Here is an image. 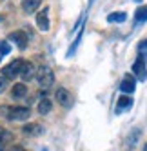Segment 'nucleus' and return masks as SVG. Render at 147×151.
I'll list each match as a JSON object with an SVG mask.
<instances>
[{
    "label": "nucleus",
    "instance_id": "nucleus-5",
    "mask_svg": "<svg viewBox=\"0 0 147 151\" xmlns=\"http://www.w3.org/2000/svg\"><path fill=\"white\" fill-rule=\"evenodd\" d=\"M36 26L40 31H49V7H44L36 13Z\"/></svg>",
    "mask_w": 147,
    "mask_h": 151
},
{
    "label": "nucleus",
    "instance_id": "nucleus-13",
    "mask_svg": "<svg viewBox=\"0 0 147 151\" xmlns=\"http://www.w3.org/2000/svg\"><path fill=\"white\" fill-rule=\"evenodd\" d=\"M140 129H133V131L129 133V137L127 138H125V144H127V146H125V149H127V151H131L136 144H138V138H140Z\"/></svg>",
    "mask_w": 147,
    "mask_h": 151
},
{
    "label": "nucleus",
    "instance_id": "nucleus-21",
    "mask_svg": "<svg viewBox=\"0 0 147 151\" xmlns=\"http://www.w3.org/2000/svg\"><path fill=\"white\" fill-rule=\"evenodd\" d=\"M11 151H26V149H24V147H20V146H15Z\"/></svg>",
    "mask_w": 147,
    "mask_h": 151
},
{
    "label": "nucleus",
    "instance_id": "nucleus-7",
    "mask_svg": "<svg viewBox=\"0 0 147 151\" xmlns=\"http://www.w3.org/2000/svg\"><path fill=\"white\" fill-rule=\"evenodd\" d=\"M9 42H15V44L18 46V49H26L27 47V35L24 33V31H13L11 35H9Z\"/></svg>",
    "mask_w": 147,
    "mask_h": 151
},
{
    "label": "nucleus",
    "instance_id": "nucleus-4",
    "mask_svg": "<svg viewBox=\"0 0 147 151\" xmlns=\"http://www.w3.org/2000/svg\"><path fill=\"white\" fill-rule=\"evenodd\" d=\"M22 62L24 60H13L11 64H7V66L2 69V75L7 78V80H11V78H15V77H18L20 75V68H22Z\"/></svg>",
    "mask_w": 147,
    "mask_h": 151
},
{
    "label": "nucleus",
    "instance_id": "nucleus-18",
    "mask_svg": "<svg viewBox=\"0 0 147 151\" xmlns=\"http://www.w3.org/2000/svg\"><path fill=\"white\" fill-rule=\"evenodd\" d=\"M134 20H136V22H145V20H147V6H142V7L136 9Z\"/></svg>",
    "mask_w": 147,
    "mask_h": 151
},
{
    "label": "nucleus",
    "instance_id": "nucleus-8",
    "mask_svg": "<svg viewBox=\"0 0 147 151\" xmlns=\"http://www.w3.org/2000/svg\"><path fill=\"white\" fill-rule=\"evenodd\" d=\"M120 89H122L123 95H131V93H134V89H136V80H134L133 75H125V77L122 78Z\"/></svg>",
    "mask_w": 147,
    "mask_h": 151
},
{
    "label": "nucleus",
    "instance_id": "nucleus-1",
    "mask_svg": "<svg viewBox=\"0 0 147 151\" xmlns=\"http://www.w3.org/2000/svg\"><path fill=\"white\" fill-rule=\"evenodd\" d=\"M35 77H36V80L40 84V88H44V89H49L51 86H53V82H55V73L51 71V68H47V66L38 68Z\"/></svg>",
    "mask_w": 147,
    "mask_h": 151
},
{
    "label": "nucleus",
    "instance_id": "nucleus-12",
    "mask_svg": "<svg viewBox=\"0 0 147 151\" xmlns=\"http://www.w3.org/2000/svg\"><path fill=\"white\" fill-rule=\"evenodd\" d=\"M40 4H42V0H22V9L26 15H31L38 9Z\"/></svg>",
    "mask_w": 147,
    "mask_h": 151
},
{
    "label": "nucleus",
    "instance_id": "nucleus-9",
    "mask_svg": "<svg viewBox=\"0 0 147 151\" xmlns=\"http://www.w3.org/2000/svg\"><path fill=\"white\" fill-rule=\"evenodd\" d=\"M133 107V99L129 95H122L120 99H118V102H116V109H114V113L116 115H122L123 111H129Z\"/></svg>",
    "mask_w": 147,
    "mask_h": 151
},
{
    "label": "nucleus",
    "instance_id": "nucleus-20",
    "mask_svg": "<svg viewBox=\"0 0 147 151\" xmlns=\"http://www.w3.org/2000/svg\"><path fill=\"white\" fill-rule=\"evenodd\" d=\"M6 89H7V78L0 73V93H4Z\"/></svg>",
    "mask_w": 147,
    "mask_h": 151
},
{
    "label": "nucleus",
    "instance_id": "nucleus-15",
    "mask_svg": "<svg viewBox=\"0 0 147 151\" xmlns=\"http://www.w3.org/2000/svg\"><path fill=\"white\" fill-rule=\"evenodd\" d=\"M38 113L40 115H47L51 109H53V100H49V99H42L40 102H38Z\"/></svg>",
    "mask_w": 147,
    "mask_h": 151
},
{
    "label": "nucleus",
    "instance_id": "nucleus-2",
    "mask_svg": "<svg viewBox=\"0 0 147 151\" xmlns=\"http://www.w3.org/2000/svg\"><path fill=\"white\" fill-rule=\"evenodd\" d=\"M31 116V111L29 107H24V106H9V111H7V120L11 122H18V120H27Z\"/></svg>",
    "mask_w": 147,
    "mask_h": 151
},
{
    "label": "nucleus",
    "instance_id": "nucleus-19",
    "mask_svg": "<svg viewBox=\"0 0 147 151\" xmlns=\"http://www.w3.org/2000/svg\"><path fill=\"white\" fill-rule=\"evenodd\" d=\"M9 51H11V46H9V42H0V57L9 55Z\"/></svg>",
    "mask_w": 147,
    "mask_h": 151
},
{
    "label": "nucleus",
    "instance_id": "nucleus-17",
    "mask_svg": "<svg viewBox=\"0 0 147 151\" xmlns=\"http://www.w3.org/2000/svg\"><path fill=\"white\" fill-rule=\"evenodd\" d=\"M82 35H83V27H82V31L78 33V37L75 38V42H73V44H71V47L67 49V57H73V55H75V53H76V47L80 46V42H82Z\"/></svg>",
    "mask_w": 147,
    "mask_h": 151
},
{
    "label": "nucleus",
    "instance_id": "nucleus-14",
    "mask_svg": "<svg viewBox=\"0 0 147 151\" xmlns=\"http://www.w3.org/2000/svg\"><path fill=\"white\" fill-rule=\"evenodd\" d=\"M11 93H13L15 99H22V96H26V95H27V86H26L24 82H18V84H15V86H13Z\"/></svg>",
    "mask_w": 147,
    "mask_h": 151
},
{
    "label": "nucleus",
    "instance_id": "nucleus-10",
    "mask_svg": "<svg viewBox=\"0 0 147 151\" xmlns=\"http://www.w3.org/2000/svg\"><path fill=\"white\" fill-rule=\"evenodd\" d=\"M55 100L60 104V106H64V107H69L71 106V95L66 88H58L55 91Z\"/></svg>",
    "mask_w": 147,
    "mask_h": 151
},
{
    "label": "nucleus",
    "instance_id": "nucleus-16",
    "mask_svg": "<svg viewBox=\"0 0 147 151\" xmlns=\"http://www.w3.org/2000/svg\"><path fill=\"white\" fill-rule=\"evenodd\" d=\"M125 18H127V15H125L123 11H114V13L107 15V22H111V24H118V22H123Z\"/></svg>",
    "mask_w": 147,
    "mask_h": 151
},
{
    "label": "nucleus",
    "instance_id": "nucleus-24",
    "mask_svg": "<svg viewBox=\"0 0 147 151\" xmlns=\"http://www.w3.org/2000/svg\"><path fill=\"white\" fill-rule=\"evenodd\" d=\"M136 2H142V0H136Z\"/></svg>",
    "mask_w": 147,
    "mask_h": 151
},
{
    "label": "nucleus",
    "instance_id": "nucleus-6",
    "mask_svg": "<svg viewBox=\"0 0 147 151\" xmlns=\"http://www.w3.org/2000/svg\"><path fill=\"white\" fill-rule=\"evenodd\" d=\"M35 75H36V68L33 66V62L24 60L22 62V68H20V77H22V80L27 82L31 78H35Z\"/></svg>",
    "mask_w": 147,
    "mask_h": 151
},
{
    "label": "nucleus",
    "instance_id": "nucleus-3",
    "mask_svg": "<svg viewBox=\"0 0 147 151\" xmlns=\"http://www.w3.org/2000/svg\"><path fill=\"white\" fill-rule=\"evenodd\" d=\"M145 64H147V58L145 55L142 53V55L136 58V62L133 64V73H134V77L138 78L140 82H143L147 78V68H145Z\"/></svg>",
    "mask_w": 147,
    "mask_h": 151
},
{
    "label": "nucleus",
    "instance_id": "nucleus-23",
    "mask_svg": "<svg viewBox=\"0 0 147 151\" xmlns=\"http://www.w3.org/2000/svg\"><path fill=\"white\" fill-rule=\"evenodd\" d=\"M2 131H4V127H0V135H2Z\"/></svg>",
    "mask_w": 147,
    "mask_h": 151
},
{
    "label": "nucleus",
    "instance_id": "nucleus-22",
    "mask_svg": "<svg viewBox=\"0 0 147 151\" xmlns=\"http://www.w3.org/2000/svg\"><path fill=\"white\" fill-rule=\"evenodd\" d=\"M0 151H6V146L4 144H0Z\"/></svg>",
    "mask_w": 147,
    "mask_h": 151
},
{
    "label": "nucleus",
    "instance_id": "nucleus-11",
    "mask_svg": "<svg viewBox=\"0 0 147 151\" xmlns=\"http://www.w3.org/2000/svg\"><path fill=\"white\" fill-rule=\"evenodd\" d=\"M22 133L27 135V137H38L44 133V127H42L40 124H26L22 127Z\"/></svg>",
    "mask_w": 147,
    "mask_h": 151
}]
</instances>
